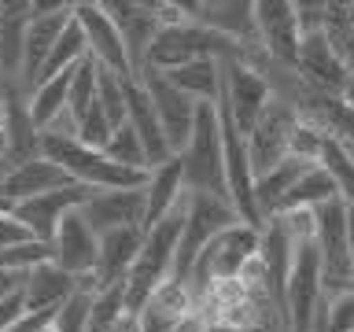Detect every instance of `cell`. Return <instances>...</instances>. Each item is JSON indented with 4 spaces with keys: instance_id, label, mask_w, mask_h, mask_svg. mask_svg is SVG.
<instances>
[{
    "instance_id": "cell-1",
    "label": "cell",
    "mask_w": 354,
    "mask_h": 332,
    "mask_svg": "<svg viewBox=\"0 0 354 332\" xmlns=\"http://www.w3.org/2000/svg\"><path fill=\"white\" fill-rule=\"evenodd\" d=\"M185 210H188V196L159 221V225H151L144 232L140 255H137V262H133V270L126 277V310H137L140 314L144 303H148V295L162 281L174 277L177 240H181V229H185Z\"/></svg>"
},
{
    "instance_id": "cell-2",
    "label": "cell",
    "mask_w": 354,
    "mask_h": 332,
    "mask_svg": "<svg viewBox=\"0 0 354 332\" xmlns=\"http://www.w3.org/2000/svg\"><path fill=\"white\" fill-rule=\"evenodd\" d=\"M177 159H181L185 188H188V192H207V196L229 199V188H225V148H221L218 104H199L192 137H188L185 151L177 155Z\"/></svg>"
},
{
    "instance_id": "cell-3",
    "label": "cell",
    "mask_w": 354,
    "mask_h": 332,
    "mask_svg": "<svg viewBox=\"0 0 354 332\" xmlns=\"http://www.w3.org/2000/svg\"><path fill=\"white\" fill-rule=\"evenodd\" d=\"M236 210L229 199L207 196V192H188V210H185V229L177 240V259H174V281H185L188 270L196 266V259L203 255V248L218 232H225L229 225H236Z\"/></svg>"
},
{
    "instance_id": "cell-4",
    "label": "cell",
    "mask_w": 354,
    "mask_h": 332,
    "mask_svg": "<svg viewBox=\"0 0 354 332\" xmlns=\"http://www.w3.org/2000/svg\"><path fill=\"white\" fill-rule=\"evenodd\" d=\"M270 100H273V85L262 71H254V66L243 63V59L221 63V100L218 104L229 111V118L236 122V129L243 137L259 126V118H262V111L270 107Z\"/></svg>"
},
{
    "instance_id": "cell-5",
    "label": "cell",
    "mask_w": 354,
    "mask_h": 332,
    "mask_svg": "<svg viewBox=\"0 0 354 332\" xmlns=\"http://www.w3.org/2000/svg\"><path fill=\"white\" fill-rule=\"evenodd\" d=\"M299 126V111L288 96L273 93L270 107L262 111L259 126L248 133V159H251V170L254 177H262L266 170H273L281 159H288L292 151V133Z\"/></svg>"
},
{
    "instance_id": "cell-6",
    "label": "cell",
    "mask_w": 354,
    "mask_h": 332,
    "mask_svg": "<svg viewBox=\"0 0 354 332\" xmlns=\"http://www.w3.org/2000/svg\"><path fill=\"white\" fill-rule=\"evenodd\" d=\"M254 30L266 59L281 71H295L299 44H303L295 0H254Z\"/></svg>"
},
{
    "instance_id": "cell-7",
    "label": "cell",
    "mask_w": 354,
    "mask_h": 332,
    "mask_svg": "<svg viewBox=\"0 0 354 332\" xmlns=\"http://www.w3.org/2000/svg\"><path fill=\"white\" fill-rule=\"evenodd\" d=\"M317 310H321V255L314 243H299L284 295L288 332H314Z\"/></svg>"
},
{
    "instance_id": "cell-8",
    "label": "cell",
    "mask_w": 354,
    "mask_h": 332,
    "mask_svg": "<svg viewBox=\"0 0 354 332\" xmlns=\"http://www.w3.org/2000/svg\"><path fill=\"white\" fill-rule=\"evenodd\" d=\"M93 192H96V188H85V185L71 181V185L55 188V192H44V196H33V199L15 203V207H11V218H15L19 225H26V232L33 240H41V243H48V248H52L59 221L71 214V210H82Z\"/></svg>"
},
{
    "instance_id": "cell-9",
    "label": "cell",
    "mask_w": 354,
    "mask_h": 332,
    "mask_svg": "<svg viewBox=\"0 0 354 332\" xmlns=\"http://www.w3.org/2000/svg\"><path fill=\"white\" fill-rule=\"evenodd\" d=\"M74 22L85 33L88 55H93L104 71L118 74L122 82H137V77H133V66H129V55H126V44H122L115 22L107 19V11L100 0H74Z\"/></svg>"
},
{
    "instance_id": "cell-10",
    "label": "cell",
    "mask_w": 354,
    "mask_h": 332,
    "mask_svg": "<svg viewBox=\"0 0 354 332\" xmlns=\"http://www.w3.org/2000/svg\"><path fill=\"white\" fill-rule=\"evenodd\" d=\"M107 11V19L115 22L122 44H126L133 77L144 74V63H148V48L159 33V19H155V0H100Z\"/></svg>"
},
{
    "instance_id": "cell-11",
    "label": "cell",
    "mask_w": 354,
    "mask_h": 332,
    "mask_svg": "<svg viewBox=\"0 0 354 332\" xmlns=\"http://www.w3.org/2000/svg\"><path fill=\"white\" fill-rule=\"evenodd\" d=\"M140 85L148 89V96H151V107H155V115H159V126L166 133V140H170V151L181 155L188 137H192L199 104H196V100H188L181 89H174L162 74H151L148 71V74L140 77Z\"/></svg>"
},
{
    "instance_id": "cell-12",
    "label": "cell",
    "mask_w": 354,
    "mask_h": 332,
    "mask_svg": "<svg viewBox=\"0 0 354 332\" xmlns=\"http://www.w3.org/2000/svg\"><path fill=\"white\" fill-rule=\"evenodd\" d=\"M295 77L314 93L325 96H343V89L351 82V71L343 66V59L332 52V44L325 41V33H306L299 44V59H295Z\"/></svg>"
},
{
    "instance_id": "cell-13",
    "label": "cell",
    "mask_w": 354,
    "mask_h": 332,
    "mask_svg": "<svg viewBox=\"0 0 354 332\" xmlns=\"http://www.w3.org/2000/svg\"><path fill=\"white\" fill-rule=\"evenodd\" d=\"M96 255H100V232L85 221L82 210H71L55 229L52 262L71 277H85V273H96Z\"/></svg>"
},
{
    "instance_id": "cell-14",
    "label": "cell",
    "mask_w": 354,
    "mask_h": 332,
    "mask_svg": "<svg viewBox=\"0 0 354 332\" xmlns=\"http://www.w3.org/2000/svg\"><path fill=\"white\" fill-rule=\"evenodd\" d=\"M100 237L115 229H144V188H100L82 207Z\"/></svg>"
},
{
    "instance_id": "cell-15",
    "label": "cell",
    "mask_w": 354,
    "mask_h": 332,
    "mask_svg": "<svg viewBox=\"0 0 354 332\" xmlns=\"http://www.w3.org/2000/svg\"><path fill=\"white\" fill-rule=\"evenodd\" d=\"M71 185L59 166L52 159H26V163H0V199L4 203H22V199H33V196H44V192H55V188Z\"/></svg>"
},
{
    "instance_id": "cell-16",
    "label": "cell",
    "mask_w": 354,
    "mask_h": 332,
    "mask_svg": "<svg viewBox=\"0 0 354 332\" xmlns=\"http://www.w3.org/2000/svg\"><path fill=\"white\" fill-rule=\"evenodd\" d=\"M74 22V0L63 4L55 15H41V19H30V30H26V48H22V74H19V89L30 93L37 85V77L48 63V55L55 48V41L63 37V30Z\"/></svg>"
},
{
    "instance_id": "cell-17",
    "label": "cell",
    "mask_w": 354,
    "mask_h": 332,
    "mask_svg": "<svg viewBox=\"0 0 354 332\" xmlns=\"http://www.w3.org/2000/svg\"><path fill=\"white\" fill-rule=\"evenodd\" d=\"M126 122L133 126V133L140 137L151 170H155V166H162L166 159H174L170 140H166V133L159 126V115H155V107H151V96H148V89H144L140 82L126 85Z\"/></svg>"
},
{
    "instance_id": "cell-18",
    "label": "cell",
    "mask_w": 354,
    "mask_h": 332,
    "mask_svg": "<svg viewBox=\"0 0 354 332\" xmlns=\"http://www.w3.org/2000/svg\"><path fill=\"white\" fill-rule=\"evenodd\" d=\"M144 243V229H115L100 237V255H96V284L100 288H115L126 284V277L133 270Z\"/></svg>"
},
{
    "instance_id": "cell-19",
    "label": "cell",
    "mask_w": 354,
    "mask_h": 332,
    "mask_svg": "<svg viewBox=\"0 0 354 332\" xmlns=\"http://www.w3.org/2000/svg\"><path fill=\"white\" fill-rule=\"evenodd\" d=\"M185 196H188L185 170H181V159L174 155V159H166L162 166H155L148 174V185H144V232L159 225Z\"/></svg>"
},
{
    "instance_id": "cell-20",
    "label": "cell",
    "mask_w": 354,
    "mask_h": 332,
    "mask_svg": "<svg viewBox=\"0 0 354 332\" xmlns=\"http://www.w3.org/2000/svg\"><path fill=\"white\" fill-rule=\"evenodd\" d=\"M26 30H30V0H0V82L19 85Z\"/></svg>"
},
{
    "instance_id": "cell-21",
    "label": "cell",
    "mask_w": 354,
    "mask_h": 332,
    "mask_svg": "<svg viewBox=\"0 0 354 332\" xmlns=\"http://www.w3.org/2000/svg\"><path fill=\"white\" fill-rule=\"evenodd\" d=\"M77 288V277H71L66 270H59L55 262H41L30 273H22V306L26 310H55Z\"/></svg>"
},
{
    "instance_id": "cell-22",
    "label": "cell",
    "mask_w": 354,
    "mask_h": 332,
    "mask_svg": "<svg viewBox=\"0 0 354 332\" xmlns=\"http://www.w3.org/2000/svg\"><path fill=\"white\" fill-rule=\"evenodd\" d=\"M310 166H317V163H303V159H295V155H288V159H281L273 170H266L262 177H254V207H259L262 221L273 218L277 210H281L284 196L299 185V177H303Z\"/></svg>"
},
{
    "instance_id": "cell-23",
    "label": "cell",
    "mask_w": 354,
    "mask_h": 332,
    "mask_svg": "<svg viewBox=\"0 0 354 332\" xmlns=\"http://www.w3.org/2000/svg\"><path fill=\"white\" fill-rule=\"evenodd\" d=\"M162 77L174 89H181L188 100H196V104H218L221 100V63L218 59H192Z\"/></svg>"
},
{
    "instance_id": "cell-24",
    "label": "cell",
    "mask_w": 354,
    "mask_h": 332,
    "mask_svg": "<svg viewBox=\"0 0 354 332\" xmlns=\"http://www.w3.org/2000/svg\"><path fill=\"white\" fill-rule=\"evenodd\" d=\"M321 33L332 44V52L354 74V0H325V22Z\"/></svg>"
},
{
    "instance_id": "cell-25",
    "label": "cell",
    "mask_w": 354,
    "mask_h": 332,
    "mask_svg": "<svg viewBox=\"0 0 354 332\" xmlns=\"http://www.w3.org/2000/svg\"><path fill=\"white\" fill-rule=\"evenodd\" d=\"M332 199H339V192H336V185H332L328 170L317 163L299 177V185L284 196V203L277 214H288V210H317L321 203H332Z\"/></svg>"
},
{
    "instance_id": "cell-26",
    "label": "cell",
    "mask_w": 354,
    "mask_h": 332,
    "mask_svg": "<svg viewBox=\"0 0 354 332\" xmlns=\"http://www.w3.org/2000/svg\"><path fill=\"white\" fill-rule=\"evenodd\" d=\"M71 82H74V71H66L59 77H48V82H37L26 93V107H30V118L33 126L44 129L48 122L66 107V96H71Z\"/></svg>"
},
{
    "instance_id": "cell-27",
    "label": "cell",
    "mask_w": 354,
    "mask_h": 332,
    "mask_svg": "<svg viewBox=\"0 0 354 332\" xmlns=\"http://www.w3.org/2000/svg\"><path fill=\"white\" fill-rule=\"evenodd\" d=\"M85 55H88L85 33H82V26H77V22H71V26L63 30V37L55 41V48H52V55H48V63H44V71H41L37 82H48V77H59V74H66V71H74V66L82 63Z\"/></svg>"
},
{
    "instance_id": "cell-28",
    "label": "cell",
    "mask_w": 354,
    "mask_h": 332,
    "mask_svg": "<svg viewBox=\"0 0 354 332\" xmlns=\"http://www.w3.org/2000/svg\"><path fill=\"white\" fill-rule=\"evenodd\" d=\"M104 155H107L111 163L126 166V170L151 174V166H148V155H144V144H140V137H137V133H133V126H129V122H126V126H118L115 133H111V140H107Z\"/></svg>"
},
{
    "instance_id": "cell-29",
    "label": "cell",
    "mask_w": 354,
    "mask_h": 332,
    "mask_svg": "<svg viewBox=\"0 0 354 332\" xmlns=\"http://www.w3.org/2000/svg\"><path fill=\"white\" fill-rule=\"evenodd\" d=\"M317 163L328 170V177H332V185H336L339 199L354 207V159L339 148L336 140L328 137V140H325V148H321V159H317Z\"/></svg>"
},
{
    "instance_id": "cell-30",
    "label": "cell",
    "mask_w": 354,
    "mask_h": 332,
    "mask_svg": "<svg viewBox=\"0 0 354 332\" xmlns=\"http://www.w3.org/2000/svg\"><path fill=\"white\" fill-rule=\"evenodd\" d=\"M126 85L129 82H122L118 74H111L100 66V74H96V104L100 111L111 118V126H126Z\"/></svg>"
},
{
    "instance_id": "cell-31",
    "label": "cell",
    "mask_w": 354,
    "mask_h": 332,
    "mask_svg": "<svg viewBox=\"0 0 354 332\" xmlns=\"http://www.w3.org/2000/svg\"><path fill=\"white\" fill-rule=\"evenodd\" d=\"M41 262H52V248L41 240H22L0 251V270L4 273H30Z\"/></svg>"
},
{
    "instance_id": "cell-32",
    "label": "cell",
    "mask_w": 354,
    "mask_h": 332,
    "mask_svg": "<svg viewBox=\"0 0 354 332\" xmlns=\"http://www.w3.org/2000/svg\"><path fill=\"white\" fill-rule=\"evenodd\" d=\"M325 140H328L325 129L314 126V122H306V118H299V126L292 133V151H288V155H295V159H303V163H317Z\"/></svg>"
},
{
    "instance_id": "cell-33",
    "label": "cell",
    "mask_w": 354,
    "mask_h": 332,
    "mask_svg": "<svg viewBox=\"0 0 354 332\" xmlns=\"http://www.w3.org/2000/svg\"><path fill=\"white\" fill-rule=\"evenodd\" d=\"M111 133H115V126H111V118L100 111V104H93V111L77 122V144H85V148H93V151L107 148Z\"/></svg>"
},
{
    "instance_id": "cell-34",
    "label": "cell",
    "mask_w": 354,
    "mask_h": 332,
    "mask_svg": "<svg viewBox=\"0 0 354 332\" xmlns=\"http://www.w3.org/2000/svg\"><path fill=\"white\" fill-rule=\"evenodd\" d=\"M59 310V306H55ZM55 310H22V314L11 321L4 332H48L55 321Z\"/></svg>"
},
{
    "instance_id": "cell-35",
    "label": "cell",
    "mask_w": 354,
    "mask_h": 332,
    "mask_svg": "<svg viewBox=\"0 0 354 332\" xmlns=\"http://www.w3.org/2000/svg\"><path fill=\"white\" fill-rule=\"evenodd\" d=\"M22 240H33L26 232V225H19L11 214H0V251L11 248V243H22Z\"/></svg>"
},
{
    "instance_id": "cell-36",
    "label": "cell",
    "mask_w": 354,
    "mask_h": 332,
    "mask_svg": "<svg viewBox=\"0 0 354 332\" xmlns=\"http://www.w3.org/2000/svg\"><path fill=\"white\" fill-rule=\"evenodd\" d=\"M174 332H210V321H207L203 314H196V310H192V314H185L181 321H177Z\"/></svg>"
},
{
    "instance_id": "cell-37",
    "label": "cell",
    "mask_w": 354,
    "mask_h": 332,
    "mask_svg": "<svg viewBox=\"0 0 354 332\" xmlns=\"http://www.w3.org/2000/svg\"><path fill=\"white\" fill-rule=\"evenodd\" d=\"M115 332H144V317L137 310H122V317L115 321Z\"/></svg>"
},
{
    "instance_id": "cell-38",
    "label": "cell",
    "mask_w": 354,
    "mask_h": 332,
    "mask_svg": "<svg viewBox=\"0 0 354 332\" xmlns=\"http://www.w3.org/2000/svg\"><path fill=\"white\" fill-rule=\"evenodd\" d=\"M19 288H22V273H4L0 270V299L19 295Z\"/></svg>"
},
{
    "instance_id": "cell-39",
    "label": "cell",
    "mask_w": 354,
    "mask_h": 332,
    "mask_svg": "<svg viewBox=\"0 0 354 332\" xmlns=\"http://www.w3.org/2000/svg\"><path fill=\"white\" fill-rule=\"evenodd\" d=\"M343 104H347V111H351V115H354V77H351V82H347V89H343Z\"/></svg>"
},
{
    "instance_id": "cell-40",
    "label": "cell",
    "mask_w": 354,
    "mask_h": 332,
    "mask_svg": "<svg viewBox=\"0 0 354 332\" xmlns=\"http://www.w3.org/2000/svg\"><path fill=\"white\" fill-rule=\"evenodd\" d=\"M347 243H351V255H354V207L347 203Z\"/></svg>"
},
{
    "instance_id": "cell-41",
    "label": "cell",
    "mask_w": 354,
    "mask_h": 332,
    "mask_svg": "<svg viewBox=\"0 0 354 332\" xmlns=\"http://www.w3.org/2000/svg\"><path fill=\"white\" fill-rule=\"evenodd\" d=\"M4 122H8V93L0 85V133H4Z\"/></svg>"
}]
</instances>
